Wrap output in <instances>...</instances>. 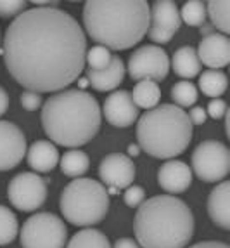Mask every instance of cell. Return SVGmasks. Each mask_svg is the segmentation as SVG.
<instances>
[{"mask_svg": "<svg viewBox=\"0 0 230 248\" xmlns=\"http://www.w3.org/2000/svg\"><path fill=\"white\" fill-rule=\"evenodd\" d=\"M86 37L58 5L26 9L7 26L2 56L9 75L26 91L61 92L85 68Z\"/></svg>", "mask_w": 230, "mask_h": 248, "instance_id": "obj_1", "label": "cell"}, {"mask_svg": "<svg viewBox=\"0 0 230 248\" xmlns=\"http://www.w3.org/2000/svg\"><path fill=\"white\" fill-rule=\"evenodd\" d=\"M102 111L97 99L82 89H64L43 103L42 127L50 141L78 149L97 136Z\"/></svg>", "mask_w": 230, "mask_h": 248, "instance_id": "obj_2", "label": "cell"}, {"mask_svg": "<svg viewBox=\"0 0 230 248\" xmlns=\"http://www.w3.org/2000/svg\"><path fill=\"white\" fill-rule=\"evenodd\" d=\"M151 5L144 0L130 2H86L83 26L86 35L109 50H127L137 46L149 30Z\"/></svg>", "mask_w": 230, "mask_h": 248, "instance_id": "obj_3", "label": "cell"}, {"mask_svg": "<svg viewBox=\"0 0 230 248\" xmlns=\"http://www.w3.org/2000/svg\"><path fill=\"white\" fill-rule=\"evenodd\" d=\"M133 229L140 248H187L194 236V215L177 196H152L137 208Z\"/></svg>", "mask_w": 230, "mask_h": 248, "instance_id": "obj_4", "label": "cell"}, {"mask_svg": "<svg viewBox=\"0 0 230 248\" xmlns=\"http://www.w3.org/2000/svg\"><path fill=\"white\" fill-rule=\"evenodd\" d=\"M140 151L161 160H173L189 148L192 124L187 113L175 104H161L147 109L137 122Z\"/></svg>", "mask_w": 230, "mask_h": 248, "instance_id": "obj_5", "label": "cell"}, {"mask_svg": "<svg viewBox=\"0 0 230 248\" xmlns=\"http://www.w3.org/2000/svg\"><path fill=\"white\" fill-rule=\"evenodd\" d=\"M59 208L66 220L80 228H92L102 222L109 212V195L102 182L78 177L62 189Z\"/></svg>", "mask_w": 230, "mask_h": 248, "instance_id": "obj_6", "label": "cell"}, {"mask_svg": "<svg viewBox=\"0 0 230 248\" xmlns=\"http://www.w3.org/2000/svg\"><path fill=\"white\" fill-rule=\"evenodd\" d=\"M19 236L23 248H64L68 229L61 217L40 212L23 224Z\"/></svg>", "mask_w": 230, "mask_h": 248, "instance_id": "obj_7", "label": "cell"}, {"mask_svg": "<svg viewBox=\"0 0 230 248\" xmlns=\"http://www.w3.org/2000/svg\"><path fill=\"white\" fill-rule=\"evenodd\" d=\"M194 174L204 182H222L230 172V151L220 141H204L190 158Z\"/></svg>", "mask_w": 230, "mask_h": 248, "instance_id": "obj_8", "label": "cell"}, {"mask_svg": "<svg viewBox=\"0 0 230 248\" xmlns=\"http://www.w3.org/2000/svg\"><path fill=\"white\" fill-rule=\"evenodd\" d=\"M7 198L21 212H35L47 200V182L35 172H21L11 179Z\"/></svg>", "mask_w": 230, "mask_h": 248, "instance_id": "obj_9", "label": "cell"}, {"mask_svg": "<svg viewBox=\"0 0 230 248\" xmlns=\"http://www.w3.org/2000/svg\"><path fill=\"white\" fill-rule=\"evenodd\" d=\"M127 68L131 80H152L158 83L168 77L170 58L161 47L142 46L130 56Z\"/></svg>", "mask_w": 230, "mask_h": 248, "instance_id": "obj_10", "label": "cell"}, {"mask_svg": "<svg viewBox=\"0 0 230 248\" xmlns=\"http://www.w3.org/2000/svg\"><path fill=\"white\" fill-rule=\"evenodd\" d=\"M180 11L175 2L158 0L151 5L147 33L154 44H168L180 30Z\"/></svg>", "mask_w": 230, "mask_h": 248, "instance_id": "obj_11", "label": "cell"}, {"mask_svg": "<svg viewBox=\"0 0 230 248\" xmlns=\"http://www.w3.org/2000/svg\"><path fill=\"white\" fill-rule=\"evenodd\" d=\"M26 136L16 124L0 120V172L13 170L25 158Z\"/></svg>", "mask_w": 230, "mask_h": 248, "instance_id": "obj_12", "label": "cell"}, {"mask_svg": "<svg viewBox=\"0 0 230 248\" xmlns=\"http://www.w3.org/2000/svg\"><path fill=\"white\" fill-rule=\"evenodd\" d=\"M137 170L130 156L123 153H111L104 156L99 165V177L102 179L106 187L127 189L133 184Z\"/></svg>", "mask_w": 230, "mask_h": 248, "instance_id": "obj_13", "label": "cell"}, {"mask_svg": "<svg viewBox=\"0 0 230 248\" xmlns=\"http://www.w3.org/2000/svg\"><path fill=\"white\" fill-rule=\"evenodd\" d=\"M101 111L113 127L127 128L139 120V108L133 104L128 91H115L111 95H107Z\"/></svg>", "mask_w": 230, "mask_h": 248, "instance_id": "obj_14", "label": "cell"}, {"mask_svg": "<svg viewBox=\"0 0 230 248\" xmlns=\"http://www.w3.org/2000/svg\"><path fill=\"white\" fill-rule=\"evenodd\" d=\"M196 52L201 64L210 70H220L230 62V40L227 35L213 31L211 35L201 38Z\"/></svg>", "mask_w": 230, "mask_h": 248, "instance_id": "obj_15", "label": "cell"}, {"mask_svg": "<svg viewBox=\"0 0 230 248\" xmlns=\"http://www.w3.org/2000/svg\"><path fill=\"white\" fill-rule=\"evenodd\" d=\"M158 184L168 195H178L184 193L192 184V170L182 160H168L158 170Z\"/></svg>", "mask_w": 230, "mask_h": 248, "instance_id": "obj_16", "label": "cell"}, {"mask_svg": "<svg viewBox=\"0 0 230 248\" xmlns=\"http://www.w3.org/2000/svg\"><path fill=\"white\" fill-rule=\"evenodd\" d=\"M208 214L218 228L230 229V182L222 181L208 196Z\"/></svg>", "mask_w": 230, "mask_h": 248, "instance_id": "obj_17", "label": "cell"}, {"mask_svg": "<svg viewBox=\"0 0 230 248\" xmlns=\"http://www.w3.org/2000/svg\"><path fill=\"white\" fill-rule=\"evenodd\" d=\"M125 68L123 61L119 56H113L111 62H109V66L104 68V70H88V85H92V89L99 92H109V91H115L118 87L119 83L123 82L125 78Z\"/></svg>", "mask_w": 230, "mask_h": 248, "instance_id": "obj_18", "label": "cell"}, {"mask_svg": "<svg viewBox=\"0 0 230 248\" xmlns=\"http://www.w3.org/2000/svg\"><path fill=\"white\" fill-rule=\"evenodd\" d=\"M59 158L61 156H59L58 148L50 141H35L26 151L28 165L35 172H42V174L56 169V165L59 163Z\"/></svg>", "mask_w": 230, "mask_h": 248, "instance_id": "obj_19", "label": "cell"}, {"mask_svg": "<svg viewBox=\"0 0 230 248\" xmlns=\"http://www.w3.org/2000/svg\"><path fill=\"white\" fill-rule=\"evenodd\" d=\"M172 68L173 71L180 77V78L185 80H190L194 77L201 73V61L197 58V52L194 47L190 46H184L180 49H177V52L173 54V59H172Z\"/></svg>", "mask_w": 230, "mask_h": 248, "instance_id": "obj_20", "label": "cell"}, {"mask_svg": "<svg viewBox=\"0 0 230 248\" xmlns=\"http://www.w3.org/2000/svg\"><path fill=\"white\" fill-rule=\"evenodd\" d=\"M133 104H135L139 109H152L159 104L161 99V89L156 82L152 80H140L135 83L133 92H130Z\"/></svg>", "mask_w": 230, "mask_h": 248, "instance_id": "obj_21", "label": "cell"}, {"mask_svg": "<svg viewBox=\"0 0 230 248\" xmlns=\"http://www.w3.org/2000/svg\"><path fill=\"white\" fill-rule=\"evenodd\" d=\"M59 163H61L62 174L74 179L82 177L83 174H86V170L90 169V158L85 151H80V149L66 151L62 158H59Z\"/></svg>", "mask_w": 230, "mask_h": 248, "instance_id": "obj_22", "label": "cell"}, {"mask_svg": "<svg viewBox=\"0 0 230 248\" xmlns=\"http://www.w3.org/2000/svg\"><path fill=\"white\" fill-rule=\"evenodd\" d=\"M229 87V78L222 70H206L199 73V89L204 95H210L211 99H216L225 94Z\"/></svg>", "mask_w": 230, "mask_h": 248, "instance_id": "obj_23", "label": "cell"}, {"mask_svg": "<svg viewBox=\"0 0 230 248\" xmlns=\"http://www.w3.org/2000/svg\"><path fill=\"white\" fill-rule=\"evenodd\" d=\"M66 248H111V243L102 231L85 228L71 238Z\"/></svg>", "mask_w": 230, "mask_h": 248, "instance_id": "obj_24", "label": "cell"}, {"mask_svg": "<svg viewBox=\"0 0 230 248\" xmlns=\"http://www.w3.org/2000/svg\"><path fill=\"white\" fill-rule=\"evenodd\" d=\"M230 2L229 0H213L206 4V16H210L211 25L227 35L230 31V19H229Z\"/></svg>", "mask_w": 230, "mask_h": 248, "instance_id": "obj_25", "label": "cell"}, {"mask_svg": "<svg viewBox=\"0 0 230 248\" xmlns=\"http://www.w3.org/2000/svg\"><path fill=\"white\" fill-rule=\"evenodd\" d=\"M17 232H19V224L16 214L5 205H0V245L13 243Z\"/></svg>", "mask_w": 230, "mask_h": 248, "instance_id": "obj_26", "label": "cell"}, {"mask_svg": "<svg viewBox=\"0 0 230 248\" xmlns=\"http://www.w3.org/2000/svg\"><path fill=\"white\" fill-rule=\"evenodd\" d=\"M199 97L197 94V87L189 80H182L177 82L172 87V99L175 101V106L178 108H189L194 106Z\"/></svg>", "mask_w": 230, "mask_h": 248, "instance_id": "obj_27", "label": "cell"}, {"mask_svg": "<svg viewBox=\"0 0 230 248\" xmlns=\"http://www.w3.org/2000/svg\"><path fill=\"white\" fill-rule=\"evenodd\" d=\"M180 19L184 21L185 25L201 28L206 23V4L204 2H199V0L185 2V4L182 5Z\"/></svg>", "mask_w": 230, "mask_h": 248, "instance_id": "obj_28", "label": "cell"}, {"mask_svg": "<svg viewBox=\"0 0 230 248\" xmlns=\"http://www.w3.org/2000/svg\"><path fill=\"white\" fill-rule=\"evenodd\" d=\"M113 59V54L109 49L102 46H94L92 49L86 50L85 54V62H88V70H104V68L109 66V62Z\"/></svg>", "mask_w": 230, "mask_h": 248, "instance_id": "obj_29", "label": "cell"}, {"mask_svg": "<svg viewBox=\"0 0 230 248\" xmlns=\"http://www.w3.org/2000/svg\"><path fill=\"white\" fill-rule=\"evenodd\" d=\"M26 7L28 4L23 0H0V17H17Z\"/></svg>", "mask_w": 230, "mask_h": 248, "instance_id": "obj_30", "label": "cell"}, {"mask_svg": "<svg viewBox=\"0 0 230 248\" xmlns=\"http://www.w3.org/2000/svg\"><path fill=\"white\" fill-rule=\"evenodd\" d=\"M123 200L127 203V207L130 208H139L145 200V191L142 186H135V184H131L125 189V195Z\"/></svg>", "mask_w": 230, "mask_h": 248, "instance_id": "obj_31", "label": "cell"}, {"mask_svg": "<svg viewBox=\"0 0 230 248\" xmlns=\"http://www.w3.org/2000/svg\"><path fill=\"white\" fill-rule=\"evenodd\" d=\"M19 101H21V106L25 108L26 111H37V109H40L42 104H43L42 95L38 94V92H31V91L23 92Z\"/></svg>", "mask_w": 230, "mask_h": 248, "instance_id": "obj_32", "label": "cell"}, {"mask_svg": "<svg viewBox=\"0 0 230 248\" xmlns=\"http://www.w3.org/2000/svg\"><path fill=\"white\" fill-rule=\"evenodd\" d=\"M227 103L222 99V97H216V99H211L210 104H208V108H206V115H210L211 118H215V120H220V118H223L227 113Z\"/></svg>", "mask_w": 230, "mask_h": 248, "instance_id": "obj_33", "label": "cell"}, {"mask_svg": "<svg viewBox=\"0 0 230 248\" xmlns=\"http://www.w3.org/2000/svg\"><path fill=\"white\" fill-rule=\"evenodd\" d=\"M187 116H189V120H190V124H192V127L194 125H202L206 122V109H202L201 106H194L192 109H190L189 113H187Z\"/></svg>", "mask_w": 230, "mask_h": 248, "instance_id": "obj_34", "label": "cell"}, {"mask_svg": "<svg viewBox=\"0 0 230 248\" xmlns=\"http://www.w3.org/2000/svg\"><path fill=\"white\" fill-rule=\"evenodd\" d=\"M189 248H230L227 243L223 241H199V243L192 245Z\"/></svg>", "mask_w": 230, "mask_h": 248, "instance_id": "obj_35", "label": "cell"}, {"mask_svg": "<svg viewBox=\"0 0 230 248\" xmlns=\"http://www.w3.org/2000/svg\"><path fill=\"white\" fill-rule=\"evenodd\" d=\"M9 109V94L5 89L0 85V116H4Z\"/></svg>", "mask_w": 230, "mask_h": 248, "instance_id": "obj_36", "label": "cell"}, {"mask_svg": "<svg viewBox=\"0 0 230 248\" xmlns=\"http://www.w3.org/2000/svg\"><path fill=\"white\" fill-rule=\"evenodd\" d=\"M111 248H140L139 245H137L135 240H131V238H119V240H116L115 247Z\"/></svg>", "mask_w": 230, "mask_h": 248, "instance_id": "obj_37", "label": "cell"}, {"mask_svg": "<svg viewBox=\"0 0 230 248\" xmlns=\"http://www.w3.org/2000/svg\"><path fill=\"white\" fill-rule=\"evenodd\" d=\"M128 155H130V156H139V155H140L139 144H130V146H128Z\"/></svg>", "mask_w": 230, "mask_h": 248, "instance_id": "obj_38", "label": "cell"}, {"mask_svg": "<svg viewBox=\"0 0 230 248\" xmlns=\"http://www.w3.org/2000/svg\"><path fill=\"white\" fill-rule=\"evenodd\" d=\"M211 33H213V28L204 23V25L201 26V35H202V37H206V35H211Z\"/></svg>", "mask_w": 230, "mask_h": 248, "instance_id": "obj_39", "label": "cell"}, {"mask_svg": "<svg viewBox=\"0 0 230 248\" xmlns=\"http://www.w3.org/2000/svg\"><path fill=\"white\" fill-rule=\"evenodd\" d=\"M86 85H88V80H86V78L80 80V87H82V91H83V87H86Z\"/></svg>", "mask_w": 230, "mask_h": 248, "instance_id": "obj_40", "label": "cell"}, {"mask_svg": "<svg viewBox=\"0 0 230 248\" xmlns=\"http://www.w3.org/2000/svg\"><path fill=\"white\" fill-rule=\"evenodd\" d=\"M0 54H2V38H0Z\"/></svg>", "mask_w": 230, "mask_h": 248, "instance_id": "obj_41", "label": "cell"}]
</instances>
